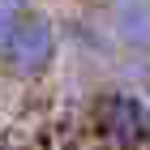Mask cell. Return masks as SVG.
I'll list each match as a JSON object with an SVG mask.
<instances>
[{"label":"cell","mask_w":150,"mask_h":150,"mask_svg":"<svg viewBox=\"0 0 150 150\" xmlns=\"http://www.w3.org/2000/svg\"><path fill=\"white\" fill-rule=\"evenodd\" d=\"M17 13H22V0H0V52H4V43H9L13 26L22 22Z\"/></svg>","instance_id":"4"},{"label":"cell","mask_w":150,"mask_h":150,"mask_svg":"<svg viewBox=\"0 0 150 150\" xmlns=\"http://www.w3.org/2000/svg\"><path fill=\"white\" fill-rule=\"evenodd\" d=\"M99 129L112 146H142L150 137V112L133 94H112L99 107Z\"/></svg>","instance_id":"1"},{"label":"cell","mask_w":150,"mask_h":150,"mask_svg":"<svg viewBox=\"0 0 150 150\" xmlns=\"http://www.w3.org/2000/svg\"><path fill=\"white\" fill-rule=\"evenodd\" d=\"M4 52H9V64L17 77H35V73H43V64L52 60V26L43 22V17H26V22L13 26L9 43H4Z\"/></svg>","instance_id":"2"},{"label":"cell","mask_w":150,"mask_h":150,"mask_svg":"<svg viewBox=\"0 0 150 150\" xmlns=\"http://www.w3.org/2000/svg\"><path fill=\"white\" fill-rule=\"evenodd\" d=\"M116 30L129 43H150V4L146 0H120L116 4Z\"/></svg>","instance_id":"3"}]
</instances>
